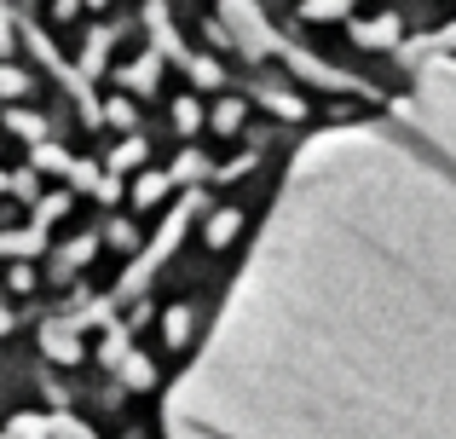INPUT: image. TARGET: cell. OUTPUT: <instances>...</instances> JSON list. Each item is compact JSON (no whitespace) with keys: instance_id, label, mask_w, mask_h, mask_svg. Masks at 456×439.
<instances>
[{"instance_id":"obj_1","label":"cell","mask_w":456,"mask_h":439,"mask_svg":"<svg viewBox=\"0 0 456 439\" xmlns=\"http://www.w3.org/2000/svg\"><path fill=\"white\" fill-rule=\"evenodd\" d=\"M353 41H358V46H393V41H399V18L387 12V18H376V23H358Z\"/></svg>"},{"instance_id":"obj_2","label":"cell","mask_w":456,"mask_h":439,"mask_svg":"<svg viewBox=\"0 0 456 439\" xmlns=\"http://www.w3.org/2000/svg\"><path fill=\"white\" fill-rule=\"evenodd\" d=\"M416 53H456V23H445V29H434L428 41H416Z\"/></svg>"},{"instance_id":"obj_3","label":"cell","mask_w":456,"mask_h":439,"mask_svg":"<svg viewBox=\"0 0 456 439\" xmlns=\"http://www.w3.org/2000/svg\"><path fill=\"white\" fill-rule=\"evenodd\" d=\"M346 6H353V0H306V6H301V12H306V18H312V23H323V18H341V12H346Z\"/></svg>"}]
</instances>
